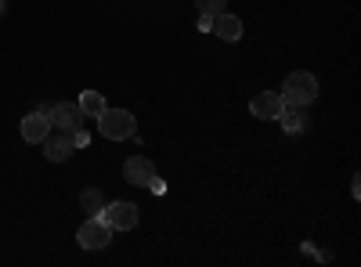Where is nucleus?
<instances>
[{
  "mask_svg": "<svg viewBox=\"0 0 361 267\" xmlns=\"http://www.w3.org/2000/svg\"><path fill=\"white\" fill-rule=\"evenodd\" d=\"M98 120V130H102V137H109V141H127V137H134L137 134V120H134V112H127V108H102V116H94Z\"/></svg>",
  "mask_w": 361,
  "mask_h": 267,
  "instance_id": "nucleus-2",
  "label": "nucleus"
},
{
  "mask_svg": "<svg viewBox=\"0 0 361 267\" xmlns=\"http://www.w3.org/2000/svg\"><path fill=\"white\" fill-rule=\"evenodd\" d=\"M76 105H80V112H83V116H102V108H105V98H102L98 91H83Z\"/></svg>",
  "mask_w": 361,
  "mask_h": 267,
  "instance_id": "nucleus-13",
  "label": "nucleus"
},
{
  "mask_svg": "<svg viewBox=\"0 0 361 267\" xmlns=\"http://www.w3.org/2000/svg\"><path fill=\"white\" fill-rule=\"evenodd\" d=\"M51 134V120L37 108V112H29L25 120H22V141H29V144H40L44 137Z\"/></svg>",
  "mask_w": 361,
  "mask_h": 267,
  "instance_id": "nucleus-10",
  "label": "nucleus"
},
{
  "mask_svg": "<svg viewBox=\"0 0 361 267\" xmlns=\"http://www.w3.org/2000/svg\"><path fill=\"white\" fill-rule=\"evenodd\" d=\"M279 123H282V130H286L289 137H296V134H304V130L311 127V120H307V108H293V105H286V108H282V116H279Z\"/></svg>",
  "mask_w": 361,
  "mask_h": 267,
  "instance_id": "nucleus-11",
  "label": "nucleus"
},
{
  "mask_svg": "<svg viewBox=\"0 0 361 267\" xmlns=\"http://www.w3.org/2000/svg\"><path fill=\"white\" fill-rule=\"evenodd\" d=\"M199 29H202V33H209V29H214V15H199Z\"/></svg>",
  "mask_w": 361,
  "mask_h": 267,
  "instance_id": "nucleus-15",
  "label": "nucleus"
},
{
  "mask_svg": "<svg viewBox=\"0 0 361 267\" xmlns=\"http://www.w3.org/2000/svg\"><path fill=\"white\" fill-rule=\"evenodd\" d=\"M76 242H80L83 249H105V246L112 242L109 221H105V217H87V221L80 224V231H76Z\"/></svg>",
  "mask_w": 361,
  "mask_h": 267,
  "instance_id": "nucleus-3",
  "label": "nucleus"
},
{
  "mask_svg": "<svg viewBox=\"0 0 361 267\" xmlns=\"http://www.w3.org/2000/svg\"><path fill=\"white\" fill-rule=\"evenodd\" d=\"M40 144H44V159H47V163H66V159H73V152H76L73 130H58V134H47Z\"/></svg>",
  "mask_w": 361,
  "mask_h": 267,
  "instance_id": "nucleus-5",
  "label": "nucleus"
},
{
  "mask_svg": "<svg viewBox=\"0 0 361 267\" xmlns=\"http://www.w3.org/2000/svg\"><path fill=\"white\" fill-rule=\"evenodd\" d=\"M105 195L98 192V188H83L80 192V210L87 213V217H102V210H105Z\"/></svg>",
  "mask_w": 361,
  "mask_h": 267,
  "instance_id": "nucleus-12",
  "label": "nucleus"
},
{
  "mask_svg": "<svg viewBox=\"0 0 361 267\" xmlns=\"http://www.w3.org/2000/svg\"><path fill=\"white\" fill-rule=\"evenodd\" d=\"M243 18L238 15H231V11H221L217 18H214V29H209V33H214L217 40H224V44H235V40H243Z\"/></svg>",
  "mask_w": 361,
  "mask_h": 267,
  "instance_id": "nucleus-9",
  "label": "nucleus"
},
{
  "mask_svg": "<svg viewBox=\"0 0 361 267\" xmlns=\"http://www.w3.org/2000/svg\"><path fill=\"white\" fill-rule=\"evenodd\" d=\"M195 11L199 15H221V11H228V0H195Z\"/></svg>",
  "mask_w": 361,
  "mask_h": 267,
  "instance_id": "nucleus-14",
  "label": "nucleus"
},
{
  "mask_svg": "<svg viewBox=\"0 0 361 267\" xmlns=\"http://www.w3.org/2000/svg\"><path fill=\"white\" fill-rule=\"evenodd\" d=\"M102 217L109 221V228L112 231H130V228H137V206L134 202H109L105 210H102Z\"/></svg>",
  "mask_w": 361,
  "mask_h": 267,
  "instance_id": "nucleus-7",
  "label": "nucleus"
},
{
  "mask_svg": "<svg viewBox=\"0 0 361 267\" xmlns=\"http://www.w3.org/2000/svg\"><path fill=\"white\" fill-rule=\"evenodd\" d=\"M152 177H156V163L148 156H130L123 163V181L130 188H148V185H152Z\"/></svg>",
  "mask_w": 361,
  "mask_h": 267,
  "instance_id": "nucleus-6",
  "label": "nucleus"
},
{
  "mask_svg": "<svg viewBox=\"0 0 361 267\" xmlns=\"http://www.w3.org/2000/svg\"><path fill=\"white\" fill-rule=\"evenodd\" d=\"M73 141H76V148H83L90 137H87V130H80V127H76V130H73Z\"/></svg>",
  "mask_w": 361,
  "mask_h": 267,
  "instance_id": "nucleus-16",
  "label": "nucleus"
},
{
  "mask_svg": "<svg viewBox=\"0 0 361 267\" xmlns=\"http://www.w3.org/2000/svg\"><path fill=\"white\" fill-rule=\"evenodd\" d=\"M314 98H318V80H314V73L300 69V73H289V76H286V87H282V101H286V105L307 108V105H314Z\"/></svg>",
  "mask_w": 361,
  "mask_h": 267,
  "instance_id": "nucleus-1",
  "label": "nucleus"
},
{
  "mask_svg": "<svg viewBox=\"0 0 361 267\" xmlns=\"http://www.w3.org/2000/svg\"><path fill=\"white\" fill-rule=\"evenodd\" d=\"M40 112L47 116V120H51V127H58V130H76V127H80V120H83V112H80V105H76V101L44 105Z\"/></svg>",
  "mask_w": 361,
  "mask_h": 267,
  "instance_id": "nucleus-4",
  "label": "nucleus"
},
{
  "mask_svg": "<svg viewBox=\"0 0 361 267\" xmlns=\"http://www.w3.org/2000/svg\"><path fill=\"white\" fill-rule=\"evenodd\" d=\"M282 108H286V101H282L279 91H260V94L250 101V112L257 116V120H279Z\"/></svg>",
  "mask_w": 361,
  "mask_h": 267,
  "instance_id": "nucleus-8",
  "label": "nucleus"
}]
</instances>
